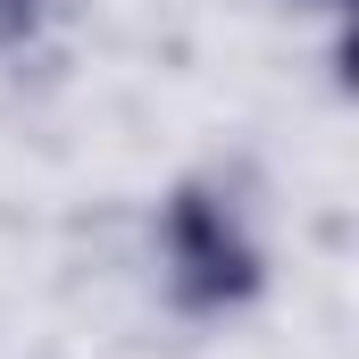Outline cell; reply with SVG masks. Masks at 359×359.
Segmentation results:
<instances>
[{
	"label": "cell",
	"instance_id": "obj_1",
	"mask_svg": "<svg viewBox=\"0 0 359 359\" xmlns=\"http://www.w3.org/2000/svg\"><path fill=\"white\" fill-rule=\"evenodd\" d=\"M168 268H176L184 309H234L259 292V251L251 234L226 217V201H209L201 184H184L168 201Z\"/></svg>",
	"mask_w": 359,
	"mask_h": 359
},
{
	"label": "cell",
	"instance_id": "obj_2",
	"mask_svg": "<svg viewBox=\"0 0 359 359\" xmlns=\"http://www.w3.org/2000/svg\"><path fill=\"white\" fill-rule=\"evenodd\" d=\"M42 25V0H0V42H25Z\"/></svg>",
	"mask_w": 359,
	"mask_h": 359
}]
</instances>
